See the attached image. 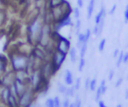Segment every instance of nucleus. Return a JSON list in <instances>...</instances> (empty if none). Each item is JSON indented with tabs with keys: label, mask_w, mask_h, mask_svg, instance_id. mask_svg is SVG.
Segmentation results:
<instances>
[{
	"label": "nucleus",
	"mask_w": 128,
	"mask_h": 107,
	"mask_svg": "<svg viewBox=\"0 0 128 107\" xmlns=\"http://www.w3.org/2000/svg\"><path fill=\"white\" fill-rule=\"evenodd\" d=\"M95 92H96V93H95V101H96V102H98L99 100H101L100 98H101V96L103 95V94H102V91H101V89H100V87H99V86L97 87V89H96V91H95Z\"/></svg>",
	"instance_id": "obj_30"
},
{
	"label": "nucleus",
	"mask_w": 128,
	"mask_h": 107,
	"mask_svg": "<svg viewBox=\"0 0 128 107\" xmlns=\"http://www.w3.org/2000/svg\"><path fill=\"white\" fill-rule=\"evenodd\" d=\"M63 79H64V83L67 85V86H72L74 84V77H73V74L70 70H65L64 71V76H63Z\"/></svg>",
	"instance_id": "obj_14"
},
{
	"label": "nucleus",
	"mask_w": 128,
	"mask_h": 107,
	"mask_svg": "<svg viewBox=\"0 0 128 107\" xmlns=\"http://www.w3.org/2000/svg\"><path fill=\"white\" fill-rule=\"evenodd\" d=\"M90 80H91V78H89V77H87V78H86V80H85V85H84V87H85V89H86V90H89Z\"/></svg>",
	"instance_id": "obj_41"
},
{
	"label": "nucleus",
	"mask_w": 128,
	"mask_h": 107,
	"mask_svg": "<svg viewBox=\"0 0 128 107\" xmlns=\"http://www.w3.org/2000/svg\"><path fill=\"white\" fill-rule=\"evenodd\" d=\"M105 45H106V38H102L98 44V51L99 52H103L105 49Z\"/></svg>",
	"instance_id": "obj_27"
},
{
	"label": "nucleus",
	"mask_w": 128,
	"mask_h": 107,
	"mask_svg": "<svg viewBox=\"0 0 128 107\" xmlns=\"http://www.w3.org/2000/svg\"><path fill=\"white\" fill-rule=\"evenodd\" d=\"M16 77H15V72L12 69H9L0 79V86H12L14 81H15Z\"/></svg>",
	"instance_id": "obj_10"
},
{
	"label": "nucleus",
	"mask_w": 128,
	"mask_h": 107,
	"mask_svg": "<svg viewBox=\"0 0 128 107\" xmlns=\"http://www.w3.org/2000/svg\"><path fill=\"white\" fill-rule=\"evenodd\" d=\"M7 19V13L5 9H0V27H2L4 25V23L6 22Z\"/></svg>",
	"instance_id": "obj_20"
},
{
	"label": "nucleus",
	"mask_w": 128,
	"mask_h": 107,
	"mask_svg": "<svg viewBox=\"0 0 128 107\" xmlns=\"http://www.w3.org/2000/svg\"><path fill=\"white\" fill-rule=\"evenodd\" d=\"M99 87H100V89H101V91H102V94L104 95V94L106 93V91H107V85H106V80H105V79H102V81H101Z\"/></svg>",
	"instance_id": "obj_29"
},
{
	"label": "nucleus",
	"mask_w": 128,
	"mask_h": 107,
	"mask_svg": "<svg viewBox=\"0 0 128 107\" xmlns=\"http://www.w3.org/2000/svg\"><path fill=\"white\" fill-rule=\"evenodd\" d=\"M75 103H76V107H81V105H82V103H81V100H80V99H77V100L75 101Z\"/></svg>",
	"instance_id": "obj_46"
},
{
	"label": "nucleus",
	"mask_w": 128,
	"mask_h": 107,
	"mask_svg": "<svg viewBox=\"0 0 128 107\" xmlns=\"http://www.w3.org/2000/svg\"><path fill=\"white\" fill-rule=\"evenodd\" d=\"M69 107H76V103H75V102H73V103H70Z\"/></svg>",
	"instance_id": "obj_47"
},
{
	"label": "nucleus",
	"mask_w": 128,
	"mask_h": 107,
	"mask_svg": "<svg viewBox=\"0 0 128 107\" xmlns=\"http://www.w3.org/2000/svg\"><path fill=\"white\" fill-rule=\"evenodd\" d=\"M29 87L30 86H29V84L27 82L19 80V79H15L13 85L10 86V90H11V93L13 95H15L16 97L19 98V96H21Z\"/></svg>",
	"instance_id": "obj_6"
},
{
	"label": "nucleus",
	"mask_w": 128,
	"mask_h": 107,
	"mask_svg": "<svg viewBox=\"0 0 128 107\" xmlns=\"http://www.w3.org/2000/svg\"><path fill=\"white\" fill-rule=\"evenodd\" d=\"M66 56H67V55H65V54H63V53H60V52H58V51H56V50L53 51V53H52L50 59H51L53 65H54V68H55L56 72H57V71L61 68V66L63 65V63H64V61H65V59H66Z\"/></svg>",
	"instance_id": "obj_9"
},
{
	"label": "nucleus",
	"mask_w": 128,
	"mask_h": 107,
	"mask_svg": "<svg viewBox=\"0 0 128 107\" xmlns=\"http://www.w3.org/2000/svg\"><path fill=\"white\" fill-rule=\"evenodd\" d=\"M116 107H122V104H117Z\"/></svg>",
	"instance_id": "obj_49"
},
{
	"label": "nucleus",
	"mask_w": 128,
	"mask_h": 107,
	"mask_svg": "<svg viewBox=\"0 0 128 107\" xmlns=\"http://www.w3.org/2000/svg\"><path fill=\"white\" fill-rule=\"evenodd\" d=\"M40 69H41L42 75H43V77H44V79L46 81H49L50 78L56 73V70L54 68V65H53L51 59H48V60L44 61L43 64L41 65Z\"/></svg>",
	"instance_id": "obj_7"
},
{
	"label": "nucleus",
	"mask_w": 128,
	"mask_h": 107,
	"mask_svg": "<svg viewBox=\"0 0 128 107\" xmlns=\"http://www.w3.org/2000/svg\"><path fill=\"white\" fill-rule=\"evenodd\" d=\"M86 65V60H85V57H79V61H78V71L79 72H82L84 67Z\"/></svg>",
	"instance_id": "obj_22"
},
{
	"label": "nucleus",
	"mask_w": 128,
	"mask_h": 107,
	"mask_svg": "<svg viewBox=\"0 0 128 107\" xmlns=\"http://www.w3.org/2000/svg\"><path fill=\"white\" fill-rule=\"evenodd\" d=\"M11 1H20V0H11Z\"/></svg>",
	"instance_id": "obj_50"
},
{
	"label": "nucleus",
	"mask_w": 128,
	"mask_h": 107,
	"mask_svg": "<svg viewBox=\"0 0 128 107\" xmlns=\"http://www.w3.org/2000/svg\"><path fill=\"white\" fill-rule=\"evenodd\" d=\"M70 100H69V97H66L65 99H64V101L62 102V107H69V105H70Z\"/></svg>",
	"instance_id": "obj_39"
},
{
	"label": "nucleus",
	"mask_w": 128,
	"mask_h": 107,
	"mask_svg": "<svg viewBox=\"0 0 128 107\" xmlns=\"http://www.w3.org/2000/svg\"><path fill=\"white\" fill-rule=\"evenodd\" d=\"M85 33V37H86V40L89 42V40H90V38H91V35H92V31H91V29H86V31L84 32Z\"/></svg>",
	"instance_id": "obj_37"
},
{
	"label": "nucleus",
	"mask_w": 128,
	"mask_h": 107,
	"mask_svg": "<svg viewBox=\"0 0 128 107\" xmlns=\"http://www.w3.org/2000/svg\"><path fill=\"white\" fill-rule=\"evenodd\" d=\"M123 81H124V77H123V76H120V77H118V78H117V80H116V82H115V84H114L115 88H118V87H120V85H122Z\"/></svg>",
	"instance_id": "obj_32"
},
{
	"label": "nucleus",
	"mask_w": 128,
	"mask_h": 107,
	"mask_svg": "<svg viewBox=\"0 0 128 107\" xmlns=\"http://www.w3.org/2000/svg\"><path fill=\"white\" fill-rule=\"evenodd\" d=\"M54 46L56 51L68 55L69 50L71 48V43L69 39L61 36L60 34H58V32L54 31Z\"/></svg>",
	"instance_id": "obj_5"
},
{
	"label": "nucleus",
	"mask_w": 128,
	"mask_h": 107,
	"mask_svg": "<svg viewBox=\"0 0 128 107\" xmlns=\"http://www.w3.org/2000/svg\"><path fill=\"white\" fill-rule=\"evenodd\" d=\"M116 8H117V5H116V4H113V5H112V7H111V9L108 11V14L113 15V14L115 13V11H116Z\"/></svg>",
	"instance_id": "obj_40"
},
{
	"label": "nucleus",
	"mask_w": 128,
	"mask_h": 107,
	"mask_svg": "<svg viewBox=\"0 0 128 107\" xmlns=\"http://www.w3.org/2000/svg\"><path fill=\"white\" fill-rule=\"evenodd\" d=\"M114 75H115V70H114V69H110V70H109V73H108V80L111 81V80L113 79Z\"/></svg>",
	"instance_id": "obj_38"
},
{
	"label": "nucleus",
	"mask_w": 128,
	"mask_h": 107,
	"mask_svg": "<svg viewBox=\"0 0 128 107\" xmlns=\"http://www.w3.org/2000/svg\"><path fill=\"white\" fill-rule=\"evenodd\" d=\"M67 88H68V86H67L65 83H58V85H57V90H58V92H60V93L63 94V95L65 94Z\"/></svg>",
	"instance_id": "obj_26"
},
{
	"label": "nucleus",
	"mask_w": 128,
	"mask_h": 107,
	"mask_svg": "<svg viewBox=\"0 0 128 107\" xmlns=\"http://www.w3.org/2000/svg\"><path fill=\"white\" fill-rule=\"evenodd\" d=\"M69 59L71 61L72 64H75L77 59H78V53H77V50H76V47H71L70 50H69Z\"/></svg>",
	"instance_id": "obj_17"
},
{
	"label": "nucleus",
	"mask_w": 128,
	"mask_h": 107,
	"mask_svg": "<svg viewBox=\"0 0 128 107\" xmlns=\"http://www.w3.org/2000/svg\"><path fill=\"white\" fill-rule=\"evenodd\" d=\"M75 92H76V89L74 88V86H68L66 92H65V96L66 97H74L75 96Z\"/></svg>",
	"instance_id": "obj_21"
},
{
	"label": "nucleus",
	"mask_w": 128,
	"mask_h": 107,
	"mask_svg": "<svg viewBox=\"0 0 128 107\" xmlns=\"http://www.w3.org/2000/svg\"><path fill=\"white\" fill-rule=\"evenodd\" d=\"M87 48H88V43H84L81 48L79 49V57H85L86 52H87Z\"/></svg>",
	"instance_id": "obj_25"
},
{
	"label": "nucleus",
	"mask_w": 128,
	"mask_h": 107,
	"mask_svg": "<svg viewBox=\"0 0 128 107\" xmlns=\"http://www.w3.org/2000/svg\"><path fill=\"white\" fill-rule=\"evenodd\" d=\"M105 16H106V9H105L104 4H102V5H101V8H100V10H99V12H98V13L96 14V16H95V19H94L95 25H98L103 19H105Z\"/></svg>",
	"instance_id": "obj_15"
},
{
	"label": "nucleus",
	"mask_w": 128,
	"mask_h": 107,
	"mask_svg": "<svg viewBox=\"0 0 128 107\" xmlns=\"http://www.w3.org/2000/svg\"><path fill=\"white\" fill-rule=\"evenodd\" d=\"M123 64H128V51L124 52V56H123Z\"/></svg>",
	"instance_id": "obj_42"
},
{
	"label": "nucleus",
	"mask_w": 128,
	"mask_h": 107,
	"mask_svg": "<svg viewBox=\"0 0 128 107\" xmlns=\"http://www.w3.org/2000/svg\"><path fill=\"white\" fill-rule=\"evenodd\" d=\"M97 79L96 78H92L90 80V85H89V90L92 92H95L97 89Z\"/></svg>",
	"instance_id": "obj_24"
},
{
	"label": "nucleus",
	"mask_w": 128,
	"mask_h": 107,
	"mask_svg": "<svg viewBox=\"0 0 128 107\" xmlns=\"http://www.w3.org/2000/svg\"><path fill=\"white\" fill-rule=\"evenodd\" d=\"M66 0H47L46 4H47V8H53L56 6H59L61 4H63Z\"/></svg>",
	"instance_id": "obj_19"
},
{
	"label": "nucleus",
	"mask_w": 128,
	"mask_h": 107,
	"mask_svg": "<svg viewBox=\"0 0 128 107\" xmlns=\"http://www.w3.org/2000/svg\"><path fill=\"white\" fill-rule=\"evenodd\" d=\"M84 43H88V41L86 40V37H85V33H82L80 32L78 35H77V42H76V49H80L81 46L84 44Z\"/></svg>",
	"instance_id": "obj_16"
},
{
	"label": "nucleus",
	"mask_w": 128,
	"mask_h": 107,
	"mask_svg": "<svg viewBox=\"0 0 128 107\" xmlns=\"http://www.w3.org/2000/svg\"><path fill=\"white\" fill-rule=\"evenodd\" d=\"M45 106L46 107H54V98H48L45 101Z\"/></svg>",
	"instance_id": "obj_34"
},
{
	"label": "nucleus",
	"mask_w": 128,
	"mask_h": 107,
	"mask_svg": "<svg viewBox=\"0 0 128 107\" xmlns=\"http://www.w3.org/2000/svg\"><path fill=\"white\" fill-rule=\"evenodd\" d=\"M49 81H46L42 75V72H41V69H35V70H32L30 72V77H29V86L30 88L34 91V92H37L39 91L40 89L44 88L45 85L48 84Z\"/></svg>",
	"instance_id": "obj_4"
},
{
	"label": "nucleus",
	"mask_w": 128,
	"mask_h": 107,
	"mask_svg": "<svg viewBox=\"0 0 128 107\" xmlns=\"http://www.w3.org/2000/svg\"><path fill=\"white\" fill-rule=\"evenodd\" d=\"M76 4H77V7L82 8L84 6V0H77L76 1Z\"/></svg>",
	"instance_id": "obj_43"
},
{
	"label": "nucleus",
	"mask_w": 128,
	"mask_h": 107,
	"mask_svg": "<svg viewBox=\"0 0 128 107\" xmlns=\"http://www.w3.org/2000/svg\"><path fill=\"white\" fill-rule=\"evenodd\" d=\"M54 107H62V103H61L60 98L58 96L54 97Z\"/></svg>",
	"instance_id": "obj_35"
},
{
	"label": "nucleus",
	"mask_w": 128,
	"mask_h": 107,
	"mask_svg": "<svg viewBox=\"0 0 128 107\" xmlns=\"http://www.w3.org/2000/svg\"><path fill=\"white\" fill-rule=\"evenodd\" d=\"M44 24L45 20L43 14H38L31 21H29L27 25V41L30 45H37Z\"/></svg>",
	"instance_id": "obj_1"
},
{
	"label": "nucleus",
	"mask_w": 128,
	"mask_h": 107,
	"mask_svg": "<svg viewBox=\"0 0 128 107\" xmlns=\"http://www.w3.org/2000/svg\"><path fill=\"white\" fill-rule=\"evenodd\" d=\"M10 95H11L10 87H8V86H2L0 88V98H1L2 102H4L5 104H7Z\"/></svg>",
	"instance_id": "obj_13"
},
{
	"label": "nucleus",
	"mask_w": 128,
	"mask_h": 107,
	"mask_svg": "<svg viewBox=\"0 0 128 107\" xmlns=\"http://www.w3.org/2000/svg\"><path fill=\"white\" fill-rule=\"evenodd\" d=\"M124 22L127 24L128 23V4H126L125 9H124Z\"/></svg>",
	"instance_id": "obj_36"
},
{
	"label": "nucleus",
	"mask_w": 128,
	"mask_h": 107,
	"mask_svg": "<svg viewBox=\"0 0 128 107\" xmlns=\"http://www.w3.org/2000/svg\"><path fill=\"white\" fill-rule=\"evenodd\" d=\"M47 9H48V13H49L53 23L61 20L62 18H64L67 15H70L73 10V9H71V6L67 1H65L63 4H61L59 6H56L53 8H47Z\"/></svg>",
	"instance_id": "obj_3"
},
{
	"label": "nucleus",
	"mask_w": 128,
	"mask_h": 107,
	"mask_svg": "<svg viewBox=\"0 0 128 107\" xmlns=\"http://www.w3.org/2000/svg\"><path fill=\"white\" fill-rule=\"evenodd\" d=\"M33 96H34V91L29 87L21 96L18 98V104L19 107H28L32 104L33 101Z\"/></svg>",
	"instance_id": "obj_8"
},
{
	"label": "nucleus",
	"mask_w": 128,
	"mask_h": 107,
	"mask_svg": "<svg viewBox=\"0 0 128 107\" xmlns=\"http://www.w3.org/2000/svg\"><path fill=\"white\" fill-rule=\"evenodd\" d=\"M119 53H120V50L118 49V48H116L115 50H114V52H113V57L116 59L117 57H118V55H119Z\"/></svg>",
	"instance_id": "obj_44"
},
{
	"label": "nucleus",
	"mask_w": 128,
	"mask_h": 107,
	"mask_svg": "<svg viewBox=\"0 0 128 107\" xmlns=\"http://www.w3.org/2000/svg\"><path fill=\"white\" fill-rule=\"evenodd\" d=\"M125 94H126V98H128V89H126V91H125Z\"/></svg>",
	"instance_id": "obj_48"
},
{
	"label": "nucleus",
	"mask_w": 128,
	"mask_h": 107,
	"mask_svg": "<svg viewBox=\"0 0 128 107\" xmlns=\"http://www.w3.org/2000/svg\"><path fill=\"white\" fill-rule=\"evenodd\" d=\"M74 27H75V34L77 36L80 33V29H81V20L80 19H76V22H75Z\"/></svg>",
	"instance_id": "obj_28"
},
{
	"label": "nucleus",
	"mask_w": 128,
	"mask_h": 107,
	"mask_svg": "<svg viewBox=\"0 0 128 107\" xmlns=\"http://www.w3.org/2000/svg\"><path fill=\"white\" fill-rule=\"evenodd\" d=\"M97 103H98V106H99V107H107V106L105 105V103H104L103 100H99Z\"/></svg>",
	"instance_id": "obj_45"
},
{
	"label": "nucleus",
	"mask_w": 128,
	"mask_h": 107,
	"mask_svg": "<svg viewBox=\"0 0 128 107\" xmlns=\"http://www.w3.org/2000/svg\"><path fill=\"white\" fill-rule=\"evenodd\" d=\"M9 70V60L4 55H0V79Z\"/></svg>",
	"instance_id": "obj_12"
},
{
	"label": "nucleus",
	"mask_w": 128,
	"mask_h": 107,
	"mask_svg": "<svg viewBox=\"0 0 128 107\" xmlns=\"http://www.w3.org/2000/svg\"><path fill=\"white\" fill-rule=\"evenodd\" d=\"M95 8V0H89V3L87 5V19L90 20L92 17V14L94 12Z\"/></svg>",
	"instance_id": "obj_18"
},
{
	"label": "nucleus",
	"mask_w": 128,
	"mask_h": 107,
	"mask_svg": "<svg viewBox=\"0 0 128 107\" xmlns=\"http://www.w3.org/2000/svg\"><path fill=\"white\" fill-rule=\"evenodd\" d=\"M73 25V22H72V18L70 15H67L65 16L64 18H62L61 20L55 22L52 24V27H53V30L58 32L60 29H62L63 27H66V26H72Z\"/></svg>",
	"instance_id": "obj_11"
},
{
	"label": "nucleus",
	"mask_w": 128,
	"mask_h": 107,
	"mask_svg": "<svg viewBox=\"0 0 128 107\" xmlns=\"http://www.w3.org/2000/svg\"><path fill=\"white\" fill-rule=\"evenodd\" d=\"M123 56H124V51H120L118 57L116 58V67L119 68L123 64Z\"/></svg>",
	"instance_id": "obj_23"
},
{
	"label": "nucleus",
	"mask_w": 128,
	"mask_h": 107,
	"mask_svg": "<svg viewBox=\"0 0 128 107\" xmlns=\"http://www.w3.org/2000/svg\"><path fill=\"white\" fill-rule=\"evenodd\" d=\"M73 86H74V88L76 89V91H77V90H79V88H80V86H81V78H80V77L76 78V80L74 81Z\"/></svg>",
	"instance_id": "obj_33"
},
{
	"label": "nucleus",
	"mask_w": 128,
	"mask_h": 107,
	"mask_svg": "<svg viewBox=\"0 0 128 107\" xmlns=\"http://www.w3.org/2000/svg\"><path fill=\"white\" fill-rule=\"evenodd\" d=\"M29 63V54L18 51L13 52L9 56V66L14 72L28 69Z\"/></svg>",
	"instance_id": "obj_2"
},
{
	"label": "nucleus",
	"mask_w": 128,
	"mask_h": 107,
	"mask_svg": "<svg viewBox=\"0 0 128 107\" xmlns=\"http://www.w3.org/2000/svg\"><path fill=\"white\" fill-rule=\"evenodd\" d=\"M72 13H73L75 19H80V8L79 7H75L72 10Z\"/></svg>",
	"instance_id": "obj_31"
}]
</instances>
